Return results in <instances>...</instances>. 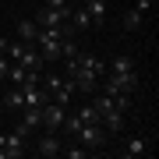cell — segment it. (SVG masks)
I'll return each instance as SVG.
<instances>
[{"mask_svg": "<svg viewBox=\"0 0 159 159\" xmlns=\"http://www.w3.org/2000/svg\"><path fill=\"white\" fill-rule=\"evenodd\" d=\"M64 117H67V106H57V102H43L39 106V127H46V131H60Z\"/></svg>", "mask_w": 159, "mask_h": 159, "instance_id": "cell-5", "label": "cell"}, {"mask_svg": "<svg viewBox=\"0 0 159 159\" xmlns=\"http://www.w3.org/2000/svg\"><path fill=\"white\" fill-rule=\"evenodd\" d=\"M67 14H71V7H39V14L32 21L39 29H53V25H67Z\"/></svg>", "mask_w": 159, "mask_h": 159, "instance_id": "cell-6", "label": "cell"}, {"mask_svg": "<svg viewBox=\"0 0 159 159\" xmlns=\"http://www.w3.org/2000/svg\"><path fill=\"white\" fill-rule=\"evenodd\" d=\"M25 142H29V138H25L21 131H7V134H4V148H0V159H18V156H25Z\"/></svg>", "mask_w": 159, "mask_h": 159, "instance_id": "cell-7", "label": "cell"}, {"mask_svg": "<svg viewBox=\"0 0 159 159\" xmlns=\"http://www.w3.org/2000/svg\"><path fill=\"white\" fill-rule=\"evenodd\" d=\"M67 25H71V32H89V29H92V18H89L85 7H71Z\"/></svg>", "mask_w": 159, "mask_h": 159, "instance_id": "cell-10", "label": "cell"}, {"mask_svg": "<svg viewBox=\"0 0 159 159\" xmlns=\"http://www.w3.org/2000/svg\"><path fill=\"white\" fill-rule=\"evenodd\" d=\"M7 43H11V39H7V35H0V53L7 50Z\"/></svg>", "mask_w": 159, "mask_h": 159, "instance_id": "cell-19", "label": "cell"}, {"mask_svg": "<svg viewBox=\"0 0 159 159\" xmlns=\"http://www.w3.org/2000/svg\"><path fill=\"white\" fill-rule=\"evenodd\" d=\"M148 152H152V142H148L145 134H134V138L124 142V156L127 159H138V156H148Z\"/></svg>", "mask_w": 159, "mask_h": 159, "instance_id": "cell-9", "label": "cell"}, {"mask_svg": "<svg viewBox=\"0 0 159 159\" xmlns=\"http://www.w3.org/2000/svg\"><path fill=\"white\" fill-rule=\"evenodd\" d=\"M64 35H71V25H53V29H39V35H35V50H39L43 64L60 60V43H64Z\"/></svg>", "mask_w": 159, "mask_h": 159, "instance_id": "cell-2", "label": "cell"}, {"mask_svg": "<svg viewBox=\"0 0 159 159\" xmlns=\"http://www.w3.org/2000/svg\"><path fill=\"white\" fill-rule=\"evenodd\" d=\"M18 43H25V46H32L35 43V35H39V25L32 21V18H25V21H18Z\"/></svg>", "mask_w": 159, "mask_h": 159, "instance_id": "cell-12", "label": "cell"}, {"mask_svg": "<svg viewBox=\"0 0 159 159\" xmlns=\"http://www.w3.org/2000/svg\"><path fill=\"white\" fill-rule=\"evenodd\" d=\"M35 148H39V156H43V159H53V156H60L64 138L57 134V131H46V134L39 138V145H35Z\"/></svg>", "mask_w": 159, "mask_h": 159, "instance_id": "cell-8", "label": "cell"}, {"mask_svg": "<svg viewBox=\"0 0 159 159\" xmlns=\"http://www.w3.org/2000/svg\"><path fill=\"white\" fill-rule=\"evenodd\" d=\"M46 7H71V0H46Z\"/></svg>", "mask_w": 159, "mask_h": 159, "instance_id": "cell-18", "label": "cell"}, {"mask_svg": "<svg viewBox=\"0 0 159 159\" xmlns=\"http://www.w3.org/2000/svg\"><path fill=\"white\" fill-rule=\"evenodd\" d=\"M14 64H18V67H25V71L43 67V57H39V50H35V43H32V46H25V50H21V57H18Z\"/></svg>", "mask_w": 159, "mask_h": 159, "instance_id": "cell-13", "label": "cell"}, {"mask_svg": "<svg viewBox=\"0 0 159 159\" xmlns=\"http://www.w3.org/2000/svg\"><path fill=\"white\" fill-rule=\"evenodd\" d=\"M106 4H113V0H106Z\"/></svg>", "mask_w": 159, "mask_h": 159, "instance_id": "cell-20", "label": "cell"}, {"mask_svg": "<svg viewBox=\"0 0 159 159\" xmlns=\"http://www.w3.org/2000/svg\"><path fill=\"white\" fill-rule=\"evenodd\" d=\"M4 106H7V110H21V89H18V85L4 96Z\"/></svg>", "mask_w": 159, "mask_h": 159, "instance_id": "cell-15", "label": "cell"}, {"mask_svg": "<svg viewBox=\"0 0 159 159\" xmlns=\"http://www.w3.org/2000/svg\"><path fill=\"white\" fill-rule=\"evenodd\" d=\"M106 74V64L99 57H78V71H74V85L78 92H99V78Z\"/></svg>", "mask_w": 159, "mask_h": 159, "instance_id": "cell-1", "label": "cell"}, {"mask_svg": "<svg viewBox=\"0 0 159 159\" xmlns=\"http://www.w3.org/2000/svg\"><path fill=\"white\" fill-rule=\"evenodd\" d=\"M74 142L85 145L89 152H92V148L106 145V127H102V124H81V127H78V134H74Z\"/></svg>", "mask_w": 159, "mask_h": 159, "instance_id": "cell-3", "label": "cell"}, {"mask_svg": "<svg viewBox=\"0 0 159 159\" xmlns=\"http://www.w3.org/2000/svg\"><path fill=\"white\" fill-rule=\"evenodd\" d=\"M81 7L89 11L92 25H102V21H106V14H110V4H106V0H85Z\"/></svg>", "mask_w": 159, "mask_h": 159, "instance_id": "cell-11", "label": "cell"}, {"mask_svg": "<svg viewBox=\"0 0 159 159\" xmlns=\"http://www.w3.org/2000/svg\"><path fill=\"white\" fill-rule=\"evenodd\" d=\"M78 120H81V124H99V110L92 106V99H89L85 106L78 110Z\"/></svg>", "mask_w": 159, "mask_h": 159, "instance_id": "cell-14", "label": "cell"}, {"mask_svg": "<svg viewBox=\"0 0 159 159\" xmlns=\"http://www.w3.org/2000/svg\"><path fill=\"white\" fill-rule=\"evenodd\" d=\"M60 152H64V156H67V159H85V156H92V152H89V148H85V145H64V148H60Z\"/></svg>", "mask_w": 159, "mask_h": 159, "instance_id": "cell-16", "label": "cell"}, {"mask_svg": "<svg viewBox=\"0 0 159 159\" xmlns=\"http://www.w3.org/2000/svg\"><path fill=\"white\" fill-rule=\"evenodd\" d=\"M7 74H11V60L0 53V81H7Z\"/></svg>", "mask_w": 159, "mask_h": 159, "instance_id": "cell-17", "label": "cell"}, {"mask_svg": "<svg viewBox=\"0 0 159 159\" xmlns=\"http://www.w3.org/2000/svg\"><path fill=\"white\" fill-rule=\"evenodd\" d=\"M148 11H152V0H134V4L124 11V21H120V25H124V32H138Z\"/></svg>", "mask_w": 159, "mask_h": 159, "instance_id": "cell-4", "label": "cell"}]
</instances>
